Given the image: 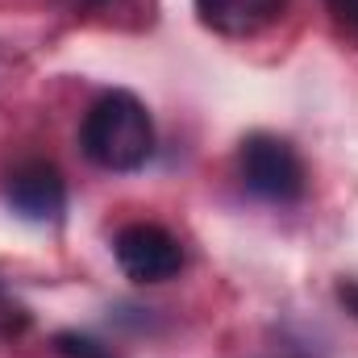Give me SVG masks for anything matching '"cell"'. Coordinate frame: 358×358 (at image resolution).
<instances>
[{
  "mask_svg": "<svg viewBox=\"0 0 358 358\" xmlns=\"http://www.w3.org/2000/svg\"><path fill=\"white\" fill-rule=\"evenodd\" d=\"M80 146L104 171H138L155 155V121L134 92L113 88L84 113Z\"/></svg>",
  "mask_w": 358,
  "mask_h": 358,
  "instance_id": "6da1fadb",
  "label": "cell"
},
{
  "mask_svg": "<svg viewBox=\"0 0 358 358\" xmlns=\"http://www.w3.org/2000/svg\"><path fill=\"white\" fill-rule=\"evenodd\" d=\"M238 176H242L250 196H259L267 204H296L304 196V187H308V171H304L296 146L283 142L279 134H250V138H242Z\"/></svg>",
  "mask_w": 358,
  "mask_h": 358,
  "instance_id": "7a4b0ae2",
  "label": "cell"
},
{
  "mask_svg": "<svg viewBox=\"0 0 358 358\" xmlns=\"http://www.w3.org/2000/svg\"><path fill=\"white\" fill-rule=\"evenodd\" d=\"M117 267L125 271L134 283H163L183 271V246L171 229L150 225V221H134L117 234L113 242Z\"/></svg>",
  "mask_w": 358,
  "mask_h": 358,
  "instance_id": "3957f363",
  "label": "cell"
},
{
  "mask_svg": "<svg viewBox=\"0 0 358 358\" xmlns=\"http://www.w3.org/2000/svg\"><path fill=\"white\" fill-rule=\"evenodd\" d=\"M8 204L25 221H55L67 208V179L46 159H25L8 171Z\"/></svg>",
  "mask_w": 358,
  "mask_h": 358,
  "instance_id": "277c9868",
  "label": "cell"
},
{
  "mask_svg": "<svg viewBox=\"0 0 358 358\" xmlns=\"http://www.w3.org/2000/svg\"><path fill=\"white\" fill-rule=\"evenodd\" d=\"M287 13V0H196V17L221 38H255Z\"/></svg>",
  "mask_w": 358,
  "mask_h": 358,
  "instance_id": "5b68a950",
  "label": "cell"
},
{
  "mask_svg": "<svg viewBox=\"0 0 358 358\" xmlns=\"http://www.w3.org/2000/svg\"><path fill=\"white\" fill-rule=\"evenodd\" d=\"M25 325H29V313H25V308L4 292V283H0V346L13 342V338H21Z\"/></svg>",
  "mask_w": 358,
  "mask_h": 358,
  "instance_id": "8992f818",
  "label": "cell"
},
{
  "mask_svg": "<svg viewBox=\"0 0 358 358\" xmlns=\"http://www.w3.org/2000/svg\"><path fill=\"white\" fill-rule=\"evenodd\" d=\"M55 346H59V355H67V358H108L92 338H80V334H59Z\"/></svg>",
  "mask_w": 358,
  "mask_h": 358,
  "instance_id": "52a82bcc",
  "label": "cell"
},
{
  "mask_svg": "<svg viewBox=\"0 0 358 358\" xmlns=\"http://www.w3.org/2000/svg\"><path fill=\"white\" fill-rule=\"evenodd\" d=\"M325 4H329V13H334L342 25H350L358 34V0H325Z\"/></svg>",
  "mask_w": 358,
  "mask_h": 358,
  "instance_id": "ba28073f",
  "label": "cell"
},
{
  "mask_svg": "<svg viewBox=\"0 0 358 358\" xmlns=\"http://www.w3.org/2000/svg\"><path fill=\"white\" fill-rule=\"evenodd\" d=\"M338 304L358 321V279H342V283H338Z\"/></svg>",
  "mask_w": 358,
  "mask_h": 358,
  "instance_id": "9c48e42d",
  "label": "cell"
},
{
  "mask_svg": "<svg viewBox=\"0 0 358 358\" xmlns=\"http://www.w3.org/2000/svg\"><path fill=\"white\" fill-rule=\"evenodd\" d=\"M88 8H96V13H125V8H142V0H84ZM150 4V0H146Z\"/></svg>",
  "mask_w": 358,
  "mask_h": 358,
  "instance_id": "30bf717a",
  "label": "cell"
}]
</instances>
